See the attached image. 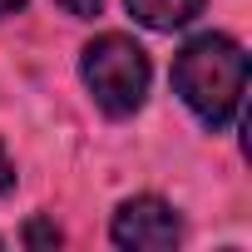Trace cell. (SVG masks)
Listing matches in <instances>:
<instances>
[{
  "label": "cell",
  "mask_w": 252,
  "mask_h": 252,
  "mask_svg": "<svg viewBox=\"0 0 252 252\" xmlns=\"http://www.w3.org/2000/svg\"><path fill=\"white\" fill-rule=\"evenodd\" d=\"M109 232L129 252H168V247H178L183 222H178V213L163 198H129V203H119Z\"/></svg>",
  "instance_id": "3957f363"
},
{
  "label": "cell",
  "mask_w": 252,
  "mask_h": 252,
  "mask_svg": "<svg viewBox=\"0 0 252 252\" xmlns=\"http://www.w3.org/2000/svg\"><path fill=\"white\" fill-rule=\"evenodd\" d=\"M79 69H84L94 104L114 119H129L149 94V55L129 35H99L94 45H84Z\"/></svg>",
  "instance_id": "7a4b0ae2"
},
{
  "label": "cell",
  "mask_w": 252,
  "mask_h": 252,
  "mask_svg": "<svg viewBox=\"0 0 252 252\" xmlns=\"http://www.w3.org/2000/svg\"><path fill=\"white\" fill-rule=\"evenodd\" d=\"M25 0H0V15H10V10H20Z\"/></svg>",
  "instance_id": "ba28073f"
},
{
  "label": "cell",
  "mask_w": 252,
  "mask_h": 252,
  "mask_svg": "<svg viewBox=\"0 0 252 252\" xmlns=\"http://www.w3.org/2000/svg\"><path fill=\"white\" fill-rule=\"evenodd\" d=\"M10 188H15V168H10L5 149H0V193H10Z\"/></svg>",
  "instance_id": "52a82bcc"
},
{
  "label": "cell",
  "mask_w": 252,
  "mask_h": 252,
  "mask_svg": "<svg viewBox=\"0 0 252 252\" xmlns=\"http://www.w3.org/2000/svg\"><path fill=\"white\" fill-rule=\"evenodd\" d=\"M173 89L178 99L208 124V129H227L242 109L247 94V55L227 35H198L178 50L173 60Z\"/></svg>",
  "instance_id": "6da1fadb"
},
{
  "label": "cell",
  "mask_w": 252,
  "mask_h": 252,
  "mask_svg": "<svg viewBox=\"0 0 252 252\" xmlns=\"http://www.w3.org/2000/svg\"><path fill=\"white\" fill-rule=\"evenodd\" d=\"M129 15L149 30H183L193 15H203V0H129Z\"/></svg>",
  "instance_id": "277c9868"
},
{
  "label": "cell",
  "mask_w": 252,
  "mask_h": 252,
  "mask_svg": "<svg viewBox=\"0 0 252 252\" xmlns=\"http://www.w3.org/2000/svg\"><path fill=\"white\" fill-rule=\"evenodd\" d=\"M55 5H60L64 15H74V20H94L104 0H55Z\"/></svg>",
  "instance_id": "8992f818"
},
{
  "label": "cell",
  "mask_w": 252,
  "mask_h": 252,
  "mask_svg": "<svg viewBox=\"0 0 252 252\" xmlns=\"http://www.w3.org/2000/svg\"><path fill=\"white\" fill-rule=\"evenodd\" d=\"M25 242H30V247H60V227L45 222V218H35V222L25 227Z\"/></svg>",
  "instance_id": "5b68a950"
}]
</instances>
